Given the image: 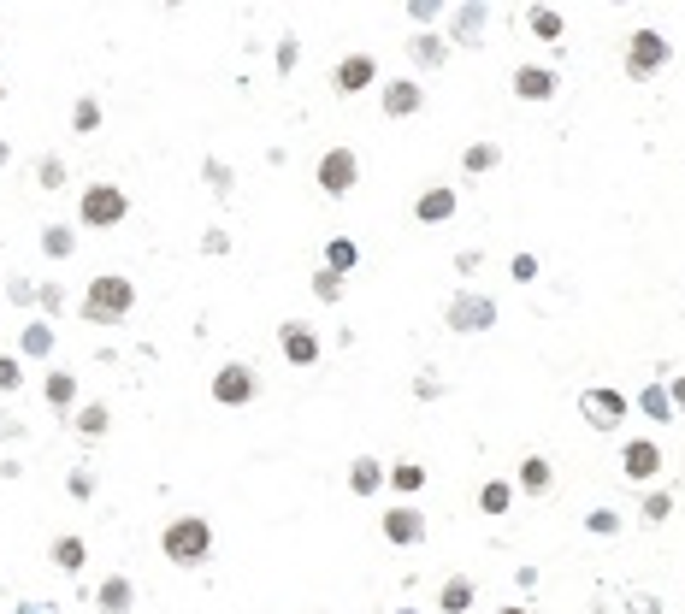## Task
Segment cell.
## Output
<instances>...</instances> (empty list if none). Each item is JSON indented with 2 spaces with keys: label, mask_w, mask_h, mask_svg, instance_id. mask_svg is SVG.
I'll return each instance as SVG.
<instances>
[{
  "label": "cell",
  "mask_w": 685,
  "mask_h": 614,
  "mask_svg": "<svg viewBox=\"0 0 685 614\" xmlns=\"http://www.w3.org/2000/svg\"><path fill=\"white\" fill-rule=\"evenodd\" d=\"M36 184H42V189H60L65 184V166L54 160V154H42V160H36Z\"/></svg>",
  "instance_id": "38"
},
{
  "label": "cell",
  "mask_w": 685,
  "mask_h": 614,
  "mask_svg": "<svg viewBox=\"0 0 685 614\" xmlns=\"http://www.w3.org/2000/svg\"><path fill=\"white\" fill-rule=\"evenodd\" d=\"M585 532H591V538H615V532H621V514H615V508H591V514H585Z\"/></svg>",
  "instance_id": "36"
},
{
  "label": "cell",
  "mask_w": 685,
  "mask_h": 614,
  "mask_svg": "<svg viewBox=\"0 0 685 614\" xmlns=\"http://www.w3.org/2000/svg\"><path fill=\"white\" fill-rule=\"evenodd\" d=\"M6 160H12V148H6V142H0V166H6Z\"/></svg>",
  "instance_id": "53"
},
{
  "label": "cell",
  "mask_w": 685,
  "mask_h": 614,
  "mask_svg": "<svg viewBox=\"0 0 685 614\" xmlns=\"http://www.w3.org/2000/svg\"><path fill=\"white\" fill-rule=\"evenodd\" d=\"M325 266H331V272H343V278H349V272H355V266H361V248L349 243V237H331V243H325Z\"/></svg>",
  "instance_id": "27"
},
{
  "label": "cell",
  "mask_w": 685,
  "mask_h": 614,
  "mask_svg": "<svg viewBox=\"0 0 685 614\" xmlns=\"http://www.w3.org/2000/svg\"><path fill=\"white\" fill-rule=\"evenodd\" d=\"M437 12H443L437 0H408V18H420V24H432Z\"/></svg>",
  "instance_id": "46"
},
{
  "label": "cell",
  "mask_w": 685,
  "mask_h": 614,
  "mask_svg": "<svg viewBox=\"0 0 685 614\" xmlns=\"http://www.w3.org/2000/svg\"><path fill=\"white\" fill-rule=\"evenodd\" d=\"M278 349H284L290 367H319V331L308 319H284L278 325Z\"/></svg>",
  "instance_id": "9"
},
{
  "label": "cell",
  "mask_w": 685,
  "mask_h": 614,
  "mask_svg": "<svg viewBox=\"0 0 685 614\" xmlns=\"http://www.w3.org/2000/svg\"><path fill=\"white\" fill-rule=\"evenodd\" d=\"M502 614H532V609H520V603H508V609H502Z\"/></svg>",
  "instance_id": "52"
},
{
  "label": "cell",
  "mask_w": 685,
  "mask_h": 614,
  "mask_svg": "<svg viewBox=\"0 0 685 614\" xmlns=\"http://www.w3.org/2000/svg\"><path fill=\"white\" fill-rule=\"evenodd\" d=\"M479 508H485V514H508V508H514V485H508V479H491V485L479 491Z\"/></svg>",
  "instance_id": "32"
},
{
  "label": "cell",
  "mask_w": 685,
  "mask_h": 614,
  "mask_svg": "<svg viewBox=\"0 0 685 614\" xmlns=\"http://www.w3.org/2000/svg\"><path fill=\"white\" fill-rule=\"evenodd\" d=\"M65 491H71V502H89V496H95V473H89V467H77V473L65 479Z\"/></svg>",
  "instance_id": "39"
},
{
  "label": "cell",
  "mask_w": 685,
  "mask_h": 614,
  "mask_svg": "<svg viewBox=\"0 0 685 614\" xmlns=\"http://www.w3.org/2000/svg\"><path fill=\"white\" fill-rule=\"evenodd\" d=\"M213 402L219 408H249L260 402V372L249 361H225V367L213 372Z\"/></svg>",
  "instance_id": "6"
},
{
  "label": "cell",
  "mask_w": 685,
  "mask_h": 614,
  "mask_svg": "<svg viewBox=\"0 0 685 614\" xmlns=\"http://www.w3.org/2000/svg\"><path fill=\"white\" fill-rule=\"evenodd\" d=\"M378 107H384V119H414V113L426 107L420 77H390V83L378 89Z\"/></svg>",
  "instance_id": "10"
},
{
  "label": "cell",
  "mask_w": 685,
  "mask_h": 614,
  "mask_svg": "<svg viewBox=\"0 0 685 614\" xmlns=\"http://www.w3.org/2000/svg\"><path fill=\"white\" fill-rule=\"evenodd\" d=\"M378 532L396 544V550H414V544H426V514L420 508H384V520H378Z\"/></svg>",
  "instance_id": "11"
},
{
  "label": "cell",
  "mask_w": 685,
  "mask_h": 614,
  "mask_svg": "<svg viewBox=\"0 0 685 614\" xmlns=\"http://www.w3.org/2000/svg\"><path fill=\"white\" fill-rule=\"evenodd\" d=\"M437 390H443V384H437L432 372H420V378H414V396H437Z\"/></svg>",
  "instance_id": "49"
},
{
  "label": "cell",
  "mask_w": 685,
  "mask_h": 614,
  "mask_svg": "<svg viewBox=\"0 0 685 614\" xmlns=\"http://www.w3.org/2000/svg\"><path fill=\"white\" fill-rule=\"evenodd\" d=\"M443 60H449V36H437V30L408 36V65L414 71H443Z\"/></svg>",
  "instance_id": "17"
},
{
  "label": "cell",
  "mask_w": 685,
  "mask_h": 614,
  "mask_svg": "<svg viewBox=\"0 0 685 614\" xmlns=\"http://www.w3.org/2000/svg\"><path fill=\"white\" fill-rule=\"evenodd\" d=\"M349 491L355 496L384 491V461H378V455H355V461H349Z\"/></svg>",
  "instance_id": "19"
},
{
  "label": "cell",
  "mask_w": 685,
  "mask_h": 614,
  "mask_svg": "<svg viewBox=\"0 0 685 614\" xmlns=\"http://www.w3.org/2000/svg\"><path fill=\"white\" fill-rule=\"evenodd\" d=\"M526 24H532V36H538V42H561V12H556V6H532V12H526Z\"/></svg>",
  "instance_id": "29"
},
{
  "label": "cell",
  "mask_w": 685,
  "mask_h": 614,
  "mask_svg": "<svg viewBox=\"0 0 685 614\" xmlns=\"http://www.w3.org/2000/svg\"><path fill=\"white\" fill-rule=\"evenodd\" d=\"M550 479H556V467H550L544 455H526V461L514 467V485H520V491H532V496L550 491Z\"/></svg>",
  "instance_id": "22"
},
{
  "label": "cell",
  "mask_w": 685,
  "mask_h": 614,
  "mask_svg": "<svg viewBox=\"0 0 685 614\" xmlns=\"http://www.w3.org/2000/svg\"><path fill=\"white\" fill-rule=\"evenodd\" d=\"M160 555H166L172 567H207V561H213V526H207L201 514H178V520H166V532H160Z\"/></svg>",
  "instance_id": "1"
},
{
  "label": "cell",
  "mask_w": 685,
  "mask_h": 614,
  "mask_svg": "<svg viewBox=\"0 0 685 614\" xmlns=\"http://www.w3.org/2000/svg\"><path fill=\"white\" fill-rule=\"evenodd\" d=\"M130 307H136V284H130L125 272H101L89 290H83V319L89 325H125L130 319Z\"/></svg>",
  "instance_id": "2"
},
{
  "label": "cell",
  "mask_w": 685,
  "mask_h": 614,
  "mask_svg": "<svg viewBox=\"0 0 685 614\" xmlns=\"http://www.w3.org/2000/svg\"><path fill=\"white\" fill-rule=\"evenodd\" d=\"M272 60H278V71L290 77V71H296V60H302V42H296V36H278V48H272Z\"/></svg>",
  "instance_id": "37"
},
{
  "label": "cell",
  "mask_w": 685,
  "mask_h": 614,
  "mask_svg": "<svg viewBox=\"0 0 685 614\" xmlns=\"http://www.w3.org/2000/svg\"><path fill=\"white\" fill-rule=\"evenodd\" d=\"M355 184H361V154L355 148H325L319 154V189L325 195H349Z\"/></svg>",
  "instance_id": "8"
},
{
  "label": "cell",
  "mask_w": 685,
  "mask_h": 614,
  "mask_svg": "<svg viewBox=\"0 0 685 614\" xmlns=\"http://www.w3.org/2000/svg\"><path fill=\"white\" fill-rule=\"evenodd\" d=\"M54 567L60 573H83V561H89V550H83V538H54Z\"/></svg>",
  "instance_id": "28"
},
{
  "label": "cell",
  "mask_w": 685,
  "mask_h": 614,
  "mask_svg": "<svg viewBox=\"0 0 685 614\" xmlns=\"http://www.w3.org/2000/svg\"><path fill=\"white\" fill-rule=\"evenodd\" d=\"M12 614H48V609H36V603H18V609H12Z\"/></svg>",
  "instance_id": "51"
},
{
  "label": "cell",
  "mask_w": 685,
  "mask_h": 614,
  "mask_svg": "<svg viewBox=\"0 0 685 614\" xmlns=\"http://www.w3.org/2000/svg\"><path fill=\"white\" fill-rule=\"evenodd\" d=\"M390 485H396V491H420V485H426V467H420V461H396V467H390Z\"/></svg>",
  "instance_id": "35"
},
{
  "label": "cell",
  "mask_w": 685,
  "mask_h": 614,
  "mask_svg": "<svg viewBox=\"0 0 685 614\" xmlns=\"http://www.w3.org/2000/svg\"><path fill=\"white\" fill-rule=\"evenodd\" d=\"M626 402L621 390H609V384H591V390H579V414H585V426L591 431H621L626 426Z\"/></svg>",
  "instance_id": "7"
},
{
  "label": "cell",
  "mask_w": 685,
  "mask_h": 614,
  "mask_svg": "<svg viewBox=\"0 0 685 614\" xmlns=\"http://www.w3.org/2000/svg\"><path fill=\"white\" fill-rule=\"evenodd\" d=\"M668 60H674V48H668V36H662L656 24H638V30L626 36V77H632V83H650Z\"/></svg>",
  "instance_id": "4"
},
{
  "label": "cell",
  "mask_w": 685,
  "mask_h": 614,
  "mask_svg": "<svg viewBox=\"0 0 685 614\" xmlns=\"http://www.w3.org/2000/svg\"><path fill=\"white\" fill-rule=\"evenodd\" d=\"M621 467H626V479H632V485H650V479L662 473V443H656V437H626Z\"/></svg>",
  "instance_id": "12"
},
{
  "label": "cell",
  "mask_w": 685,
  "mask_h": 614,
  "mask_svg": "<svg viewBox=\"0 0 685 614\" xmlns=\"http://www.w3.org/2000/svg\"><path fill=\"white\" fill-rule=\"evenodd\" d=\"M0 95H6V77H0Z\"/></svg>",
  "instance_id": "55"
},
{
  "label": "cell",
  "mask_w": 685,
  "mask_h": 614,
  "mask_svg": "<svg viewBox=\"0 0 685 614\" xmlns=\"http://www.w3.org/2000/svg\"><path fill=\"white\" fill-rule=\"evenodd\" d=\"M556 89H561V77H556V65H520L514 71V95L520 101H556Z\"/></svg>",
  "instance_id": "15"
},
{
  "label": "cell",
  "mask_w": 685,
  "mask_h": 614,
  "mask_svg": "<svg viewBox=\"0 0 685 614\" xmlns=\"http://www.w3.org/2000/svg\"><path fill=\"white\" fill-rule=\"evenodd\" d=\"M343 284H349V278H343V272H331V266H319V272H313V296H319V302H343Z\"/></svg>",
  "instance_id": "33"
},
{
  "label": "cell",
  "mask_w": 685,
  "mask_h": 614,
  "mask_svg": "<svg viewBox=\"0 0 685 614\" xmlns=\"http://www.w3.org/2000/svg\"><path fill=\"white\" fill-rule=\"evenodd\" d=\"M6 296H12V307H30V302H36V284H30V278H12V290H6Z\"/></svg>",
  "instance_id": "45"
},
{
  "label": "cell",
  "mask_w": 685,
  "mask_h": 614,
  "mask_svg": "<svg viewBox=\"0 0 685 614\" xmlns=\"http://www.w3.org/2000/svg\"><path fill=\"white\" fill-rule=\"evenodd\" d=\"M18 349H24L30 361H48V355H54V325H48V319H30V325L18 331Z\"/></svg>",
  "instance_id": "23"
},
{
  "label": "cell",
  "mask_w": 685,
  "mask_h": 614,
  "mask_svg": "<svg viewBox=\"0 0 685 614\" xmlns=\"http://www.w3.org/2000/svg\"><path fill=\"white\" fill-rule=\"evenodd\" d=\"M508 272H514V284H532V278H538V254H514Z\"/></svg>",
  "instance_id": "40"
},
{
  "label": "cell",
  "mask_w": 685,
  "mask_h": 614,
  "mask_svg": "<svg viewBox=\"0 0 685 614\" xmlns=\"http://www.w3.org/2000/svg\"><path fill=\"white\" fill-rule=\"evenodd\" d=\"M36 302H42V313H60V307H65V290H60V284H36Z\"/></svg>",
  "instance_id": "41"
},
{
  "label": "cell",
  "mask_w": 685,
  "mask_h": 614,
  "mask_svg": "<svg viewBox=\"0 0 685 614\" xmlns=\"http://www.w3.org/2000/svg\"><path fill=\"white\" fill-rule=\"evenodd\" d=\"M95 609H101V614H130V609H136V585H130L125 573H113V579L95 591Z\"/></svg>",
  "instance_id": "20"
},
{
  "label": "cell",
  "mask_w": 685,
  "mask_h": 614,
  "mask_svg": "<svg viewBox=\"0 0 685 614\" xmlns=\"http://www.w3.org/2000/svg\"><path fill=\"white\" fill-rule=\"evenodd\" d=\"M201 248H207V254H225V248H231V237H225V231H207V237H201Z\"/></svg>",
  "instance_id": "48"
},
{
  "label": "cell",
  "mask_w": 685,
  "mask_h": 614,
  "mask_svg": "<svg viewBox=\"0 0 685 614\" xmlns=\"http://www.w3.org/2000/svg\"><path fill=\"white\" fill-rule=\"evenodd\" d=\"M42 396H48L54 414H71V402H77V378H71L65 367H54L48 372V384H42Z\"/></svg>",
  "instance_id": "24"
},
{
  "label": "cell",
  "mask_w": 685,
  "mask_h": 614,
  "mask_svg": "<svg viewBox=\"0 0 685 614\" xmlns=\"http://www.w3.org/2000/svg\"><path fill=\"white\" fill-rule=\"evenodd\" d=\"M71 130H77V136H95V130H101V101H95V95H77V101H71Z\"/></svg>",
  "instance_id": "26"
},
{
  "label": "cell",
  "mask_w": 685,
  "mask_h": 614,
  "mask_svg": "<svg viewBox=\"0 0 685 614\" xmlns=\"http://www.w3.org/2000/svg\"><path fill=\"white\" fill-rule=\"evenodd\" d=\"M125 219H130V195L119 184L83 189V201H77V225H83V231H113V225H125Z\"/></svg>",
  "instance_id": "3"
},
{
  "label": "cell",
  "mask_w": 685,
  "mask_h": 614,
  "mask_svg": "<svg viewBox=\"0 0 685 614\" xmlns=\"http://www.w3.org/2000/svg\"><path fill=\"white\" fill-rule=\"evenodd\" d=\"M455 207H461V195H455L449 184H432V189H420L414 219H420V225H449V219H455Z\"/></svg>",
  "instance_id": "16"
},
{
  "label": "cell",
  "mask_w": 685,
  "mask_h": 614,
  "mask_svg": "<svg viewBox=\"0 0 685 614\" xmlns=\"http://www.w3.org/2000/svg\"><path fill=\"white\" fill-rule=\"evenodd\" d=\"M485 24H491V6H485V0H467V6H455L449 48H485Z\"/></svg>",
  "instance_id": "13"
},
{
  "label": "cell",
  "mask_w": 685,
  "mask_h": 614,
  "mask_svg": "<svg viewBox=\"0 0 685 614\" xmlns=\"http://www.w3.org/2000/svg\"><path fill=\"white\" fill-rule=\"evenodd\" d=\"M71 426H77V437H89V443H95V437H107V431H113V408H107V402H83V408L71 414Z\"/></svg>",
  "instance_id": "21"
},
{
  "label": "cell",
  "mask_w": 685,
  "mask_h": 614,
  "mask_svg": "<svg viewBox=\"0 0 685 614\" xmlns=\"http://www.w3.org/2000/svg\"><path fill=\"white\" fill-rule=\"evenodd\" d=\"M638 408H644L650 420H674V402H668V384H644V390H638Z\"/></svg>",
  "instance_id": "31"
},
{
  "label": "cell",
  "mask_w": 685,
  "mask_h": 614,
  "mask_svg": "<svg viewBox=\"0 0 685 614\" xmlns=\"http://www.w3.org/2000/svg\"><path fill=\"white\" fill-rule=\"evenodd\" d=\"M479 266H485V254H479V248H461V254H455V272H461V278H473Z\"/></svg>",
  "instance_id": "43"
},
{
  "label": "cell",
  "mask_w": 685,
  "mask_h": 614,
  "mask_svg": "<svg viewBox=\"0 0 685 614\" xmlns=\"http://www.w3.org/2000/svg\"><path fill=\"white\" fill-rule=\"evenodd\" d=\"M396 614H420V609H396Z\"/></svg>",
  "instance_id": "54"
},
{
  "label": "cell",
  "mask_w": 685,
  "mask_h": 614,
  "mask_svg": "<svg viewBox=\"0 0 685 614\" xmlns=\"http://www.w3.org/2000/svg\"><path fill=\"white\" fill-rule=\"evenodd\" d=\"M18 384H24V367L12 355H0V390H18Z\"/></svg>",
  "instance_id": "42"
},
{
  "label": "cell",
  "mask_w": 685,
  "mask_h": 614,
  "mask_svg": "<svg viewBox=\"0 0 685 614\" xmlns=\"http://www.w3.org/2000/svg\"><path fill=\"white\" fill-rule=\"evenodd\" d=\"M373 83H378L373 54H349V60H337V71H331V89H337V95H361V89H373Z\"/></svg>",
  "instance_id": "14"
},
{
  "label": "cell",
  "mask_w": 685,
  "mask_h": 614,
  "mask_svg": "<svg viewBox=\"0 0 685 614\" xmlns=\"http://www.w3.org/2000/svg\"><path fill=\"white\" fill-rule=\"evenodd\" d=\"M473 603H479V585H473L467 573H449V579H443V591H437V609H443V614H467Z\"/></svg>",
  "instance_id": "18"
},
{
  "label": "cell",
  "mask_w": 685,
  "mask_h": 614,
  "mask_svg": "<svg viewBox=\"0 0 685 614\" xmlns=\"http://www.w3.org/2000/svg\"><path fill=\"white\" fill-rule=\"evenodd\" d=\"M668 514H674V496L668 491H650L644 502H638V520H644V526H662Z\"/></svg>",
  "instance_id": "34"
},
{
  "label": "cell",
  "mask_w": 685,
  "mask_h": 614,
  "mask_svg": "<svg viewBox=\"0 0 685 614\" xmlns=\"http://www.w3.org/2000/svg\"><path fill=\"white\" fill-rule=\"evenodd\" d=\"M71 248H77V231H71V225H48V231H42V254H48V260H71Z\"/></svg>",
  "instance_id": "30"
},
{
  "label": "cell",
  "mask_w": 685,
  "mask_h": 614,
  "mask_svg": "<svg viewBox=\"0 0 685 614\" xmlns=\"http://www.w3.org/2000/svg\"><path fill=\"white\" fill-rule=\"evenodd\" d=\"M626 609H632V614H662V603H656V597H644V591H638V597H626Z\"/></svg>",
  "instance_id": "47"
},
{
  "label": "cell",
  "mask_w": 685,
  "mask_h": 614,
  "mask_svg": "<svg viewBox=\"0 0 685 614\" xmlns=\"http://www.w3.org/2000/svg\"><path fill=\"white\" fill-rule=\"evenodd\" d=\"M207 184L225 195V189H231V166H225V160H207Z\"/></svg>",
  "instance_id": "44"
},
{
  "label": "cell",
  "mask_w": 685,
  "mask_h": 614,
  "mask_svg": "<svg viewBox=\"0 0 685 614\" xmlns=\"http://www.w3.org/2000/svg\"><path fill=\"white\" fill-rule=\"evenodd\" d=\"M668 402H674V408H685V372H680V378H674V390H668Z\"/></svg>",
  "instance_id": "50"
},
{
  "label": "cell",
  "mask_w": 685,
  "mask_h": 614,
  "mask_svg": "<svg viewBox=\"0 0 685 614\" xmlns=\"http://www.w3.org/2000/svg\"><path fill=\"white\" fill-rule=\"evenodd\" d=\"M461 166H467L473 178H485V172H497V166H502V142H467V154H461Z\"/></svg>",
  "instance_id": "25"
},
{
  "label": "cell",
  "mask_w": 685,
  "mask_h": 614,
  "mask_svg": "<svg viewBox=\"0 0 685 614\" xmlns=\"http://www.w3.org/2000/svg\"><path fill=\"white\" fill-rule=\"evenodd\" d=\"M443 325H449V331H461V337H479V331H491V325H497V302H491L485 290H455L449 307H443Z\"/></svg>",
  "instance_id": "5"
}]
</instances>
